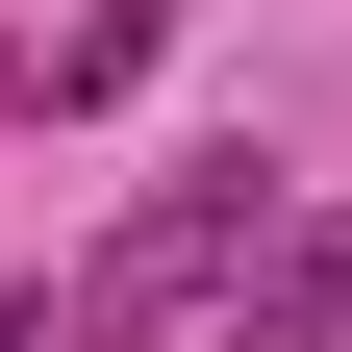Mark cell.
Returning <instances> with one entry per match:
<instances>
[{"label": "cell", "mask_w": 352, "mask_h": 352, "mask_svg": "<svg viewBox=\"0 0 352 352\" xmlns=\"http://www.w3.org/2000/svg\"><path fill=\"white\" fill-rule=\"evenodd\" d=\"M252 227H302V201H277V176H252V151H201V176H176V201H151V227H126L101 277H76V327H176V302H201V277L252 302Z\"/></svg>", "instance_id": "cell-1"}, {"label": "cell", "mask_w": 352, "mask_h": 352, "mask_svg": "<svg viewBox=\"0 0 352 352\" xmlns=\"http://www.w3.org/2000/svg\"><path fill=\"white\" fill-rule=\"evenodd\" d=\"M327 327H352V201H302V227H277V277L227 302V352H327Z\"/></svg>", "instance_id": "cell-2"}, {"label": "cell", "mask_w": 352, "mask_h": 352, "mask_svg": "<svg viewBox=\"0 0 352 352\" xmlns=\"http://www.w3.org/2000/svg\"><path fill=\"white\" fill-rule=\"evenodd\" d=\"M151 51H176V0H76V25H51V101H126Z\"/></svg>", "instance_id": "cell-3"}]
</instances>
